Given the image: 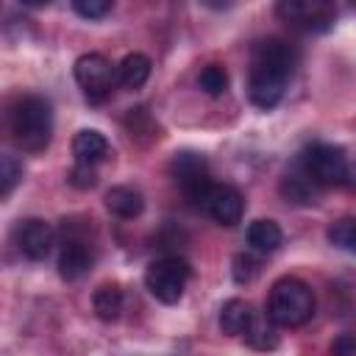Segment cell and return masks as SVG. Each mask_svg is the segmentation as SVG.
<instances>
[{
  "label": "cell",
  "mask_w": 356,
  "mask_h": 356,
  "mask_svg": "<svg viewBox=\"0 0 356 356\" xmlns=\"http://www.w3.org/2000/svg\"><path fill=\"white\" fill-rule=\"evenodd\" d=\"M267 320L281 328H298L314 314V292L306 281L295 275H284L270 286L267 295Z\"/></svg>",
  "instance_id": "3"
},
{
  "label": "cell",
  "mask_w": 356,
  "mask_h": 356,
  "mask_svg": "<svg viewBox=\"0 0 356 356\" xmlns=\"http://www.w3.org/2000/svg\"><path fill=\"white\" fill-rule=\"evenodd\" d=\"M106 209L114 214V217H122V220H134L142 214L145 209V197L139 189L134 186H111L106 192Z\"/></svg>",
  "instance_id": "13"
},
{
  "label": "cell",
  "mask_w": 356,
  "mask_h": 356,
  "mask_svg": "<svg viewBox=\"0 0 356 356\" xmlns=\"http://www.w3.org/2000/svg\"><path fill=\"white\" fill-rule=\"evenodd\" d=\"M259 273V261L250 253H239L234 256V281L236 284H250Z\"/></svg>",
  "instance_id": "23"
},
{
  "label": "cell",
  "mask_w": 356,
  "mask_h": 356,
  "mask_svg": "<svg viewBox=\"0 0 356 356\" xmlns=\"http://www.w3.org/2000/svg\"><path fill=\"white\" fill-rule=\"evenodd\" d=\"M117 78L125 89L145 86V81L150 78V58L145 53H128L117 67Z\"/></svg>",
  "instance_id": "17"
},
{
  "label": "cell",
  "mask_w": 356,
  "mask_h": 356,
  "mask_svg": "<svg viewBox=\"0 0 356 356\" xmlns=\"http://www.w3.org/2000/svg\"><path fill=\"white\" fill-rule=\"evenodd\" d=\"M106 153H108V142L95 128H83V131H78L72 136V156H75V161H81V164H97V161L106 159Z\"/></svg>",
  "instance_id": "12"
},
{
  "label": "cell",
  "mask_w": 356,
  "mask_h": 356,
  "mask_svg": "<svg viewBox=\"0 0 356 356\" xmlns=\"http://www.w3.org/2000/svg\"><path fill=\"white\" fill-rule=\"evenodd\" d=\"M206 3H217V6H220V0H206ZM222 3H225V0H222Z\"/></svg>",
  "instance_id": "27"
},
{
  "label": "cell",
  "mask_w": 356,
  "mask_h": 356,
  "mask_svg": "<svg viewBox=\"0 0 356 356\" xmlns=\"http://www.w3.org/2000/svg\"><path fill=\"white\" fill-rule=\"evenodd\" d=\"M95 264V248L89 242V236L75 231V222H64V242H61V253H58V273L67 281H78L83 278Z\"/></svg>",
  "instance_id": "9"
},
{
  "label": "cell",
  "mask_w": 356,
  "mask_h": 356,
  "mask_svg": "<svg viewBox=\"0 0 356 356\" xmlns=\"http://www.w3.org/2000/svg\"><path fill=\"white\" fill-rule=\"evenodd\" d=\"M170 175L178 184V189L184 192V197L195 209H200V203H203V197H206V192L211 186L206 159L200 153H195V150H181L170 161Z\"/></svg>",
  "instance_id": "7"
},
{
  "label": "cell",
  "mask_w": 356,
  "mask_h": 356,
  "mask_svg": "<svg viewBox=\"0 0 356 356\" xmlns=\"http://www.w3.org/2000/svg\"><path fill=\"white\" fill-rule=\"evenodd\" d=\"M197 86L209 95V97H222L225 89H228V72L222 64H209L200 70L197 75Z\"/></svg>",
  "instance_id": "19"
},
{
  "label": "cell",
  "mask_w": 356,
  "mask_h": 356,
  "mask_svg": "<svg viewBox=\"0 0 356 356\" xmlns=\"http://www.w3.org/2000/svg\"><path fill=\"white\" fill-rule=\"evenodd\" d=\"M189 275H192V270H189V264L184 259H178V256H161V259H156V261L147 264V270H145V286H147V292L156 300L172 306V303H178L184 298V289L189 284Z\"/></svg>",
  "instance_id": "5"
},
{
  "label": "cell",
  "mask_w": 356,
  "mask_h": 356,
  "mask_svg": "<svg viewBox=\"0 0 356 356\" xmlns=\"http://www.w3.org/2000/svg\"><path fill=\"white\" fill-rule=\"evenodd\" d=\"M75 81L83 92V97L89 103H103L117 81V70L111 67V61L100 53H83L75 61Z\"/></svg>",
  "instance_id": "8"
},
{
  "label": "cell",
  "mask_w": 356,
  "mask_h": 356,
  "mask_svg": "<svg viewBox=\"0 0 356 356\" xmlns=\"http://www.w3.org/2000/svg\"><path fill=\"white\" fill-rule=\"evenodd\" d=\"M19 178H22L19 161L11 159V156H0V197L8 195V192L19 184Z\"/></svg>",
  "instance_id": "21"
},
{
  "label": "cell",
  "mask_w": 356,
  "mask_h": 356,
  "mask_svg": "<svg viewBox=\"0 0 356 356\" xmlns=\"http://www.w3.org/2000/svg\"><path fill=\"white\" fill-rule=\"evenodd\" d=\"M328 242L342 248V250H353L356 248V225L353 217H342L337 222L328 225Z\"/></svg>",
  "instance_id": "20"
},
{
  "label": "cell",
  "mask_w": 356,
  "mask_h": 356,
  "mask_svg": "<svg viewBox=\"0 0 356 356\" xmlns=\"http://www.w3.org/2000/svg\"><path fill=\"white\" fill-rule=\"evenodd\" d=\"M298 64V53L292 44L281 39H264L250 53V72H248V97L256 108H273L284 97L286 81Z\"/></svg>",
  "instance_id": "1"
},
{
  "label": "cell",
  "mask_w": 356,
  "mask_h": 356,
  "mask_svg": "<svg viewBox=\"0 0 356 356\" xmlns=\"http://www.w3.org/2000/svg\"><path fill=\"white\" fill-rule=\"evenodd\" d=\"M70 3H72L75 14L83 17V19H100V17H106V14L111 11V6H114V0H70Z\"/></svg>",
  "instance_id": "22"
},
{
  "label": "cell",
  "mask_w": 356,
  "mask_h": 356,
  "mask_svg": "<svg viewBox=\"0 0 356 356\" xmlns=\"http://www.w3.org/2000/svg\"><path fill=\"white\" fill-rule=\"evenodd\" d=\"M8 134L25 153H39L53 136V106L42 95H22L8 108Z\"/></svg>",
  "instance_id": "2"
},
{
  "label": "cell",
  "mask_w": 356,
  "mask_h": 356,
  "mask_svg": "<svg viewBox=\"0 0 356 356\" xmlns=\"http://www.w3.org/2000/svg\"><path fill=\"white\" fill-rule=\"evenodd\" d=\"M200 209H203L217 225H228V228H231V225H236V222L242 220L245 197H242V192H239L236 186H231V184H214V181H211V186H209V192H206Z\"/></svg>",
  "instance_id": "10"
},
{
  "label": "cell",
  "mask_w": 356,
  "mask_h": 356,
  "mask_svg": "<svg viewBox=\"0 0 356 356\" xmlns=\"http://www.w3.org/2000/svg\"><path fill=\"white\" fill-rule=\"evenodd\" d=\"M245 337H248V342L253 345V348H275V334H273V328H264L261 323H250L248 325V331H245Z\"/></svg>",
  "instance_id": "24"
},
{
  "label": "cell",
  "mask_w": 356,
  "mask_h": 356,
  "mask_svg": "<svg viewBox=\"0 0 356 356\" xmlns=\"http://www.w3.org/2000/svg\"><path fill=\"white\" fill-rule=\"evenodd\" d=\"M331 350H334V353H353V350H356V339H353L350 334H345V337H339V339L331 345Z\"/></svg>",
  "instance_id": "26"
},
{
  "label": "cell",
  "mask_w": 356,
  "mask_h": 356,
  "mask_svg": "<svg viewBox=\"0 0 356 356\" xmlns=\"http://www.w3.org/2000/svg\"><path fill=\"white\" fill-rule=\"evenodd\" d=\"M317 189H320V186L306 175V170H303V167H298V170L286 172V175H284V181H281V195H284L286 200L298 203V206L314 203Z\"/></svg>",
  "instance_id": "14"
},
{
  "label": "cell",
  "mask_w": 356,
  "mask_h": 356,
  "mask_svg": "<svg viewBox=\"0 0 356 356\" xmlns=\"http://www.w3.org/2000/svg\"><path fill=\"white\" fill-rule=\"evenodd\" d=\"M275 14L295 31L323 33L337 19V0H278Z\"/></svg>",
  "instance_id": "6"
},
{
  "label": "cell",
  "mask_w": 356,
  "mask_h": 356,
  "mask_svg": "<svg viewBox=\"0 0 356 356\" xmlns=\"http://www.w3.org/2000/svg\"><path fill=\"white\" fill-rule=\"evenodd\" d=\"M92 309L103 323H114L122 312V289L117 284H103L92 295Z\"/></svg>",
  "instance_id": "18"
},
{
  "label": "cell",
  "mask_w": 356,
  "mask_h": 356,
  "mask_svg": "<svg viewBox=\"0 0 356 356\" xmlns=\"http://www.w3.org/2000/svg\"><path fill=\"white\" fill-rule=\"evenodd\" d=\"M70 184L78 186V189H89L97 184V172H95V164H81L75 161V167L70 170Z\"/></svg>",
  "instance_id": "25"
},
{
  "label": "cell",
  "mask_w": 356,
  "mask_h": 356,
  "mask_svg": "<svg viewBox=\"0 0 356 356\" xmlns=\"http://www.w3.org/2000/svg\"><path fill=\"white\" fill-rule=\"evenodd\" d=\"M300 167L317 186H345L350 184V164L339 145L314 142L300 153Z\"/></svg>",
  "instance_id": "4"
},
{
  "label": "cell",
  "mask_w": 356,
  "mask_h": 356,
  "mask_svg": "<svg viewBox=\"0 0 356 356\" xmlns=\"http://www.w3.org/2000/svg\"><path fill=\"white\" fill-rule=\"evenodd\" d=\"M14 242H17V250L31 259V261H42L47 259V253L53 250L56 245V231L50 222L39 220V217H31V220H22L14 231Z\"/></svg>",
  "instance_id": "11"
},
{
  "label": "cell",
  "mask_w": 356,
  "mask_h": 356,
  "mask_svg": "<svg viewBox=\"0 0 356 356\" xmlns=\"http://www.w3.org/2000/svg\"><path fill=\"white\" fill-rule=\"evenodd\" d=\"M284 242V234L275 220H256L248 225V245L259 253H273Z\"/></svg>",
  "instance_id": "15"
},
{
  "label": "cell",
  "mask_w": 356,
  "mask_h": 356,
  "mask_svg": "<svg viewBox=\"0 0 356 356\" xmlns=\"http://www.w3.org/2000/svg\"><path fill=\"white\" fill-rule=\"evenodd\" d=\"M250 323H253V312H250V306H248L245 300L231 298V300L222 303V309H220V328H222L225 334L239 337V334L248 331Z\"/></svg>",
  "instance_id": "16"
}]
</instances>
